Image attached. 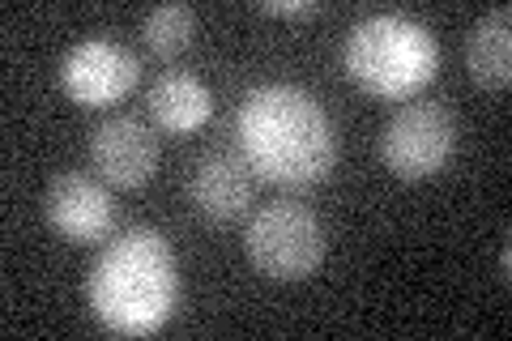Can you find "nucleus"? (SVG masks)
Wrapping results in <instances>:
<instances>
[{
	"label": "nucleus",
	"mask_w": 512,
	"mask_h": 341,
	"mask_svg": "<svg viewBox=\"0 0 512 341\" xmlns=\"http://www.w3.org/2000/svg\"><path fill=\"white\" fill-rule=\"evenodd\" d=\"M239 154L269 184L312 188L333 171L338 137L308 90L299 86H256L244 94L235 116Z\"/></svg>",
	"instance_id": "nucleus-1"
},
{
	"label": "nucleus",
	"mask_w": 512,
	"mask_h": 341,
	"mask_svg": "<svg viewBox=\"0 0 512 341\" xmlns=\"http://www.w3.org/2000/svg\"><path fill=\"white\" fill-rule=\"evenodd\" d=\"M180 299V265L154 226H128L107 243L86 278V303L103 329L150 337L167 324Z\"/></svg>",
	"instance_id": "nucleus-2"
},
{
	"label": "nucleus",
	"mask_w": 512,
	"mask_h": 341,
	"mask_svg": "<svg viewBox=\"0 0 512 341\" xmlns=\"http://www.w3.org/2000/svg\"><path fill=\"white\" fill-rule=\"evenodd\" d=\"M440 69L436 35L406 13L363 18L346 39V73L376 99H410Z\"/></svg>",
	"instance_id": "nucleus-3"
},
{
	"label": "nucleus",
	"mask_w": 512,
	"mask_h": 341,
	"mask_svg": "<svg viewBox=\"0 0 512 341\" xmlns=\"http://www.w3.org/2000/svg\"><path fill=\"white\" fill-rule=\"evenodd\" d=\"M244 252L256 273L274 282H303L320 269L329 252L325 226L299 201H269L252 214L244 231Z\"/></svg>",
	"instance_id": "nucleus-4"
},
{
	"label": "nucleus",
	"mask_w": 512,
	"mask_h": 341,
	"mask_svg": "<svg viewBox=\"0 0 512 341\" xmlns=\"http://www.w3.org/2000/svg\"><path fill=\"white\" fill-rule=\"evenodd\" d=\"M461 124L444 103H406L380 133V158L397 180H431L457 154Z\"/></svg>",
	"instance_id": "nucleus-5"
},
{
	"label": "nucleus",
	"mask_w": 512,
	"mask_h": 341,
	"mask_svg": "<svg viewBox=\"0 0 512 341\" xmlns=\"http://www.w3.org/2000/svg\"><path fill=\"white\" fill-rule=\"evenodd\" d=\"M137 56L111 39L73 43L60 60V86L82 107H111L137 86Z\"/></svg>",
	"instance_id": "nucleus-6"
},
{
	"label": "nucleus",
	"mask_w": 512,
	"mask_h": 341,
	"mask_svg": "<svg viewBox=\"0 0 512 341\" xmlns=\"http://www.w3.org/2000/svg\"><path fill=\"white\" fill-rule=\"evenodd\" d=\"M43 214H47V226L69 243H99L111 235V226H116L111 192L82 171H60L56 180L47 184Z\"/></svg>",
	"instance_id": "nucleus-7"
},
{
	"label": "nucleus",
	"mask_w": 512,
	"mask_h": 341,
	"mask_svg": "<svg viewBox=\"0 0 512 341\" xmlns=\"http://www.w3.org/2000/svg\"><path fill=\"white\" fill-rule=\"evenodd\" d=\"M90 162L111 188H141L158 167V137L137 116H107L90 133Z\"/></svg>",
	"instance_id": "nucleus-8"
},
{
	"label": "nucleus",
	"mask_w": 512,
	"mask_h": 341,
	"mask_svg": "<svg viewBox=\"0 0 512 341\" xmlns=\"http://www.w3.org/2000/svg\"><path fill=\"white\" fill-rule=\"evenodd\" d=\"M188 201L201 218L235 222L252 205V167L235 150H205L188 175Z\"/></svg>",
	"instance_id": "nucleus-9"
},
{
	"label": "nucleus",
	"mask_w": 512,
	"mask_h": 341,
	"mask_svg": "<svg viewBox=\"0 0 512 341\" xmlns=\"http://www.w3.org/2000/svg\"><path fill=\"white\" fill-rule=\"evenodd\" d=\"M150 116L167 133H197L214 116V94L192 73H163L150 86Z\"/></svg>",
	"instance_id": "nucleus-10"
},
{
	"label": "nucleus",
	"mask_w": 512,
	"mask_h": 341,
	"mask_svg": "<svg viewBox=\"0 0 512 341\" xmlns=\"http://www.w3.org/2000/svg\"><path fill=\"white\" fill-rule=\"evenodd\" d=\"M466 69L483 90H504L512 77V9H487L466 39Z\"/></svg>",
	"instance_id": "nucleus-11"
},
{
	"label": "nucleus",
	"mask_w": 512,
	"mask_h": 341,
	"mask_svg": "<svg viewBox=\"0 0 512 341\" xmlns=\"http://www.w3.org/2000/svg\"><path fill=\"white\" fill-rule=\"evenodd\" d=\"M141 39L163 60L180 56L192 47V39H197V13L188 5H158L146 13V22H141Z\"/></svg>",
	"instance_id": "nucleus-12"
},
{
	"label": "nucleus",
	"mask_w": 512,
	"mask_h": 341,
	"mask_svg": "<svg viewBox=\"0 0 512 341\" xmlns=\"http://www.w3.org/2000/svg\"><path fill=\"white\" fill-rule=\"evenodd\" d=\"M261 13H269V18H316L320 9V0H291V5H286V0H265V5H256Z\"/></svg>",
	"instance_id": "nucleus-13"
},
{
	"label": "nucleus",
	"mask_w": 512,
	"mask_h": 341,
	"mask_svg": "<svg viewBox=\"0 0 512 341\" xmlns=\"http://www.w3.org/2000/svg\"><path fill=\"white\" fill-rule=\"evenodd\" d=\"M508 269H512V248L504 243V248H500V273H504V278H508Z\"/></svg>",
	"instance_id": "nucleus-14"
}]
</instances>
